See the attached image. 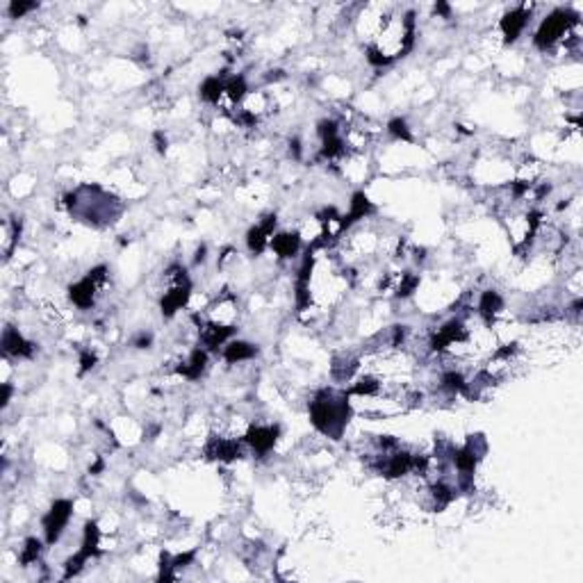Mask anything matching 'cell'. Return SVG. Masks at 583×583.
Instances as JSON below:
<instances>
[{
	"label": "cell",
	"instance_id": "1",
	"mask_svg": "<svg viewBox=\"0 0 583 583\" xmlns=\"http://www.w3.org/2000/svg\"><path fill=\"white\" fill-rule=\"evenodd\" d=\"M349 392L335 394V392H319L315 401L310 403V419L317 430H322L324 435L340 440L342 430H345L349 421Z\"/></svg>",
	"mask_w": 583,
	"mask_h": 583
},
{
	"label": "cell",
	"instance_id": "2",
	"mask_svg": "<svg viewBox=\"0 0 583 583\" xmlns=\"http://www.w3.org/2000/svg\"><path fill=\"white\" fill-rule=\"evenodd\" d=\"M574 23H577V16H572L565 10H556L540 23L533 42H536V46L542 48V51H547V48H552L554 44L561 42V37H565V32H568Z\"/></svg>",
	"mask_w": 583,
	"mask_h": 583
},
{
	"label": "cell",
	"instance_id": "3",
	"mask_svg": "<svg viewBox=\"0 0 583 583\" xmlns=\"http://www.w3.org/2000/svg\"><path fill=\"white\" fill-rule=\"evenodd\" d=\"M71 513H73V501H69V499H58L51 506V510H48L44 517V533H46L48 545H55V542L62 538V533L71 520Z\"/></svg>",
	"mask_w": 583,
	"mask_h": 583
},
{
	"label": "cell",
	"instance_id": "4",
	"mask_svg": "<svg viewBox=\"0 0 583 583\" xmlns=\"http://www.w3.org/2000/svg\"><path fill=\"white\" fill-rule=\"evenodd\" d=\"M529 19H531V7H526V5H520L504 14V19H501V32H504V37H506V44L517 42V37L524 32Z\"/></svg>",
	"mask_w": 583,
	"mask_h": 583
},
{
	"label": "cell",
	"instance_id": "5",
	"mask_svg": "<svg viewBox=\"0 0 583 583\" xmlns=\"http://www.w3.org/2000/svg\"><path fill=\"white\" fill-rule=\"evenodd\" d=\"M278 433H281V428L278 426H251L249 430H246L244 442L251 444L258 453H267L271 446L276 444Z\"/></svg>",
	"mask_w": 583,
	"mask_h": 583
},
{
	"label": "cell",
	"instance_id": "6",
	"mask_svg": "<svg viewBox=\"0 0 583 583\" xmlns=\"http://www.w3.org/2000/svg\"><path fill=\"white\" fill-rule=\"evenodd\" d=\"M3 351L7 356H14V358H30L35 354V345H30L28 340H23V335L19 331L7 326L3 333Z\"/></svg>",
	"mask_w": 583,
	"mask_h": 583
},
{
	"label": "cell",
	"instance_id": "7",
	"mask_svg": "<svg viewBox=\"0 0 583 583\" xmlns=\"http://www.w3.org/2000/svg\"><path fill=\"white\" fill-rule=\"evenodd\" d=\"M274 228H276V217H267L262 223H258V226H253L249 230V235H246V244H249V249L253 253H262L265 251V246L271 242V233H274Z\"/></svg>",
	"mask_w": 583,
	"mask_h": 583
},
{
	"label": "cell",
	"instance_id": "8",
	"mask_svg": "<svg viewBox=\"0 0 583 583\" xmlns=\"http://www.w3.org/2000/svg\"><path fill=\"white\" fill-rule=\"evenodd\" d=\"M205 453L214 460H235L239 458V444L228 437H212L210 444L205 446Z\"/></svg>",
	"mask_w": 583,
	"mask_h": 583
},
{
	"label": "cell",
	"instance_id": "9",
	"mask_svg": "<svg viewBox=\"0 0 583 583\" xmlns=\"http://www.w3.org/2000/svg\"><path fill=\"white\" fill-rule=\"evenodd\" d=\"M501 310H504V299L499 297L494 290H488L481 294V301H478V315L483 317L485 324H492L494 317H497Z\"/></svg>",
	"mask_w": 583,
	"mask_h": 583
},
{
	"label": "cell",
	"instance_id": "10",
	"mask_svg": "<svg viewBox=\"0 0 583 583\" xmlns=\"http://www.w3.org/2000/svg\"><path fill=\"white\" fill-rule=\"evenodd\" d=\"M271 249L278 253V258H292V255H297L299 246H301V239L297 233H281L271 239Z\"/></svg>",
	"mask_w": 583,
	"mask_h": 583
},
{
	"label": "cell",
	"instance_id": "11",
	"mask_svg": "<svg viewBox=\"0 0 583 583\" xmlns=\"http://www.w3.org/2000/svg\"><path fill=\"white\" fill-rule=\"evenodd\" d=\"M255 349L249 342H230V345L223 347V358H226L228 363H242V360H249V358L255 356Z\"/></svg>",
	"mask_w": 583,
	"mask_h": 583
},
{
	"label": "cell",
	"instance_id": "12",
	"mask_svg": "<svg viewBox=\"0 0 583 583\" xmlns=\"http://www.w3.org/2000/svg\"><path fill=\"white\" fill-rule=\"evenodd\" d=\"M221 94H226V80L219 78V76L207 78L201 85V98L207 101V103H219Z\"/></svg>",
	"mask_w": 583,
	"mask_h": 583
},
{
	"label": "cell",
	"instance_id": "13",
	"mask_svg": "<svg viewBox=\"0 0 583 583\" xmlns=\"http://www.w3.org/2000/svg\"><path fill=\"white\" fill-rule=\"evenodd\" d=\"M226 94L228 98L233 103H239L246 98V94H249V87H246V80L242 76H233L226 80Z\"/></svg>",
	"mask_w": 583,
	"mask_h": 583
},
{
	"label": "cell",
	"instance_id": "14",
	"mask_svg": "<svg viewBox=\"0 0 583 583\" xmlns=\"http://www.w3.org/2000/svg\"><path fill=\"white\" fill-rule=\"evenodd\" d=\"M39 554H42V540L28 538V540H26V547H23V552H21V563H23V565L37 563Z\"/></svg>",
	"mask_w": 583,
	"mask_h": 583
},
{
	"label": "cell",
	"instance_id": "15",
	"mask_svg": "<svg viewBox=\"0 0 583 583\" xmlns=\"http://www.w3.org/2000/svg\"><path fill=\"white\" fill-rule=\"evenodd\" d=\"M388 132L392 134L394 139L412 141V134H410V130H408V123H406L403 119H392V121L388 123Z\"/></svg>",
	"mask_w": 583,
	"mask_h": 583
},
{
	"label": "cell",
	"instance_id": "16",
	"mask_svg": "<svg viewBox=\"0 0 583 583\" xmlns=\"http://www.w3.org/2000/svg\"><path fill=\"white\" fill-rule=\"evenodd\" d=\"M37 7V3H19V0H14L10 5V16L12 19H21V16H26L28 12H32Z\"/></svg>",
	"mask_w": 583,
	"mask_h": 583
},
{
	"label": "cell",
	"instance_id": "17",
	"mask_svg": "<svg viewBox=\"0 0 583 583\" xmlns=\"http://www.w3.org/2000/svg\"><path fill=\"white\" fill-rule=\"evenodd\" d=\"M94 363H96V356H94V354H89V351H85L82 358H80V365H82V372L92 369Z\"/></svg>",
	"mask_w": 583,
	"mask_h": 583
},
{
	"label": "cell",
	"instance_id": "18",
	"mask_svg": "<svg viewBox=\"0 0 583 583\" xmlns=\"http://www.w3.org/2000/svg\"><path fill=\"white\" fill-rule=\"evenodd\" d=\"M10 394H12V388H10V385H3V406L10 403Z\"/></svg>",
	"mask_w": 583,
	"mask_h": 583
}]
</instances>
